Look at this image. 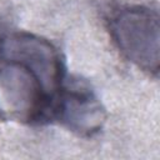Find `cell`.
I'll return each instance as SVG.
<instances>
[{"mask_svg":"<svg viewBox=\"0 0 160 160\" xmlns=\"http://www.w3.org/2000/svg\"><path fill=\"white\" fill-rule=\"evenodd\" d=\"M106 118V109L91 85L81 78L69 76L60 96L55 124L88 139L101 131Z\"/></svg>","mask_w":160,"mask_h":160,"instance_id":"cell-3","label":"cell"},{"mask_svg":"<svg viewBox=\"0 0 160 160\" xmlns=\"http://www.w3.org/2000/svg\"><path fill=\"white\" fill-rule=\"evenodd\" d=\"M159 20L156 9L140 4L115 5L105 15L106 29L120 54L154 78L160 66Z\"/></svg>","mask_w":160,"mask_h":160,"instance_id":"cell-2","label":"cell"},{"mask_svg":"<svg viewBox=\"0 0 160 160\" xmlns=\"http://www.w3.org/2000/svg\"><path fill=\"white\" fill-rule=\"evenodd\" d=\"M68 78L55 44L0 24V120L26 126L55 124Z\"/></svg>","mask_w":160,"mask_h":160,"instance_id":"cell-1","label":"cell"}]
</instances>
